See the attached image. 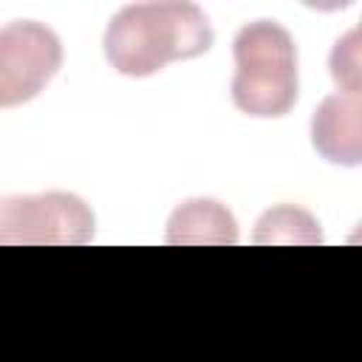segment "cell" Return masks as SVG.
I'll use <instances>...</instances> for the list:
<instances>
[{
  "mask_svg": "<svg viewBox=\"0 0 362 362\" xmlns=\"http://www.w3.org/2000/svg\"><path fill=\"white\" fill-rule=\"evenodd\" d=\"M317 221L300 206L269 209L255 229V243H320Z\"/></svg>",
  "mask_w": 362,
  "mask_h": 362,
  "instance_id": "7",
  "label": "cell"
},
{
  "mask_svg": "<svg viewBox=\"0 0 362 362\" xmlns=\"http://www.w3.org/2000/svg\"><path fill=\"white\" fill-rule=\"evenodd\" d=\"M167 243L181 246H198V243H215V246H232L238 243V223L226 206H221L212 198H189L167 221Z\"/></svg>",
  "mask_w": 362,
  "mask_h": 362,
  "instance_id": "6",
  "label": "cell"
},
{
  "mask_svg": "<svg viewBox=\"0 0 362 362\" xmlns=\"http://www.w3.org/2000/svg\"><path fill=\"white\" fill-rule=\"evenodd\" d=\"M328 71L331 79L354 96H362V20L354 31L342 34L328 57Z\"/></svg>",
  "mask_w": 362,
  "mask_h": 362,
  "instance_id": "8",
  "label": "cell"
},
{
  "mask_svg": "<svg viewBox=\"0 0 362 362\" xmlns=\"http://www.w3.org/2000/svg\"><path fill=\"white\" fill-rule=\"evenodd\" d=\"M59 37L34 20L8 23L0 31V105H23L34 99L59 71Z\"/></svg>",
  "mask_w": 362,
  "mask_h": 362,
  "instance_id": "4",
  "label": "cell"
},
{
  "mask_svg": "<svg viewBox=\"0 0 362 362\" xmlns=\"http://www.w3.org/2000/svg\"><path fill=\"white\" fill-rule=\"evenodd\" d=\"M93 238V212L79 195L42 192L0 201L3 243H54L82 246Z\"/></svg>",
  "mask_w": 362,
  "mask_h": 362,
  "instance_id": "3",
  "label": "cell"
},
{
  "mask_svg": "<svg viewBox=\"0 0 362 362\" xmlns=\"http://www.w3.org/2000/svg\"><path fill=\"white\" fill-rule=\"evenodd\" d=\"M314 150L339 167L362 164V96L331 93L311 116Z\"/></svg>",
  "mask_w": 362,
  "mask_h": 362,
  "instance_id": "5",
  "label": "cell"
},
{
  "mask_svg": "<svg viewBox=\"0 0 362 362\" xmlns=\"http://www.w3.org/2000/svg\"><path fill=\"white\" fill-rule=\"evenodd\" d=\"M212 42L209 17L187 0L124 6L105 28V57L124 76H153L167 62L206 54Z\"/></svg>",
  "mask_w": 362,
  "mask_h": 362,
  "instance_id": "1",
  "label": "cell"
},
{
  "mask_svg": "<svg viewBox=\"0 0 362 362\" xmlns=\"http://www.w3.org/2000/svg\"><path fill=\"white\" fill-rule=\"evenodd\" d=\"M232 102L255 119L286 116L297 102V45L274 20L246 23L232 42Z\"/></svg>",
  "mask_w": 362,
  "mask_h": 362,
  "instance_id": "2",
  "label": "cell"
}]
</instances>
